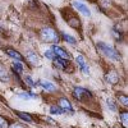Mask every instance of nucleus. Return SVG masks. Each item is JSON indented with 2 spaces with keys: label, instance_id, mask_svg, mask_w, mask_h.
<instances>
[{
  "label": "nucleus",
  "instance_id": "14",
  "mask_svg": "<svg viewBox=\"0 0 128 128\" xmlns=\"http://www.w3.org/2000/svg\"><path fill=\"white\" fill-rule=\"evenodd\" d=\"M18 98L23 99V100H35V99H37V96L32 92H19Z\"/></svg>",
  "mask_w": 128,
  "mask_h": 128
},
{
  "label": "nucleus",
  "instance_id": "12",
  "mask_svg": "<svg viewBox=\"0 0 128 128\" xmlns=\"http://www.w3.org/2000/svg\"><path fill=\"white\" fill-rule=\"evenodd\" d=\"M6 54L10 56V58H13L14 60H18V62H20V63H22L24 59H23V56L22 55H20L19 54V52L18 51H16V50H12V49H8L6 50Z\"/></svg>",
  "mask_w": 128,
  "mask_h": 128
},
{
  "label": "nucleus",
  "instance_id": "8",
  "mask_svg": "<svg viewBox=\"0 0 128 128\" xmlns=\"http://www.w3.org/2000/svg\"><path fill=\"white\" fill-rule=\"evenodd\" d=\"M66 19H67V22H68V24H69L70 27L76 28V30L80 28V26H81V20H80V18L76 17V16H73V14H70V12H69V18H66Z\"/></svg>",
  "mask_w": 128,
  "mask_h": 128
},
{
  "label": "nucleus",
  "instance_id": "11",
  "mask_svg": "<svg viewBox=\"0 0 128 128\" xmlns=\"http://www.w3.org/2000/svg\"><path fill=\"white\" fill-rule=\"evenodd\" d=\"M106 80H108V82H109L110 84H116V83L119 82V76H118V73H116V72L112 70V72H109Z\"/></svg>",
  "mask_w": 128,
  "mask_h": 128
},
{
  "label": "nucleus",
  "instance_id": "3",
  "mask_svg": "<svg viewBox=\"0 0 128 128\" xmlns=\"http://www.w3.org/2000/svg\"><path fill=\"white\" fill-rule=\"evenodd\" d=\"M73 96H74V98H76L77 100L83 101L84 99L91 98L92 95H91L90 91L84 90V88H82V87H74V90H73Z\"/></svg>",
  "mask_w": 128,
  "mask_h": 128
},
{
  "label": "nucleus",
  "instance_id": "4",
  "mask_svg": "<svg viewBox=\"0 0 128 128\" xmlns=\"http://www.w3.org/2000/svg\"><path fill=\"white\" fill-rule=\"evenodd\" d=\"M51 51L55 54V56H58V58H62V59H64V60H69L70 59V55L68 54V52L64 50L63 48H60V46H58V45H54L51 48Z\"/></svg>",
  "mask_w": 128,
  "mask_h": 128
},
{
  "label": "nucleus",
  "instance_id": "13",
  "mask_svg": "<svg viewBox=\"0 0 128 128\" xmlns=\"http://www.w3.org/2000/svg\"><path fill=\"white\" fill-rule=\"evenodd\" d=\"M27 59L31 64H34V66H38L40 64V59L38 56L35 54V52H32V51H28V54H27Z\"/></svg>",
  "mask_w": 128,
  "mask_h": 128
},
{
  "label": "nucleus",
  "instance_id": "15",
  "mask_svg": "<svg viewBox=\"0 0 128 128\" xmlns=\"http://www.w3.org/2000/svg\"><path fill=\"white\" fill-rule=\"evenodd\" d=\"M16 114L19 116L20 119H23L24 122H32V116L27 113H23V112H16Z\"/></svg>",
  "mask_w": 128,
  "mask_h": 128
},
{
  "label": "nucleus",
  "instance_id": "7",
  "mask_svg": "<svg viewBox=\"0 0 128 128\" xmlns=\"http://www.w3.org/2000/svg\"><path fill=\"white\" fill-rule=\"evenodd\" d=\"M59 108H62L66 113H72L73 114V108H72V104L67 100V99H59Z\"/></svg>",
  "mask_w": 128,
  "mask_h": 128
},
{
  "label": "nucleus",
  "instance_id": "22",
  "mask_svg": "<svg viewBox=\"0 0 128 128\" xmlns=\"http://www.w3.org/2000/svg\"><path fill=\"white\" fill-rule=\"evenodd\" d=\"M9 127V123L5 118H3V116H0V128H8Z\"/></svg>",
  "mask_w": 128,
  "mask_h": 128
},
{
  "label": "nucleus",
  "instance_id": "1",
  "mask_svg": "<svg viewBox=\"0 0 128 128\" xmlns=\"http://www.w3.org/2000/svg\"><path fill=\"white\" fill-rule=\"evenodd\" d=\"M98 48H99V50L102 52V54H105L112 60H115V62H120L122 60V55L119 54V51L115 50L112 46H109V45H106L105 42H98Z\"/></svg>",
  "mask_w": 128,
  "mask_h": 128
},
{
  "label": "nucleus",
  "instance_id": "24",
  "mask_svg": "<svg viewBox=\"0 0 128 128\" xmlns=\"http://www.w3.org/2000/svg\"><path fill=\"white\" fill-rule=\"evenodd\" d=\"M45 56H46L48 59H50V60H52V59H54V58H55V54H54V52H52L51 50H48V51H45Z\"/></svg>",
  "mask_w": 128,
  "mask_h": 128
},
{
  "label": "nucleus",
  "instance_id": "17",
  "mask_svg": "<svg viewBox=\"0 0 128 128\" xmlns=\"http://www.w3.org/2000/svg\"><path fill=\"white\" fill-rule=\"evenodd\" d=\"M12 66H13V69H14L16 72H18V73H22V72H23V66L20 64V62L14 60V62L12 63Z\"/></svg>",
  "mask_w": 128,
  "mask_h": 128
},
{
  "label": "nucleus",
  "instance_id": "21",
  "mask_svg": "<svg viewBox=\"0 0 128 128\" xmlns=\"http://www.w3.org/2000/svg\"><path fill=\"white\" fill-rule=\"evenodd\" d=\"M120 119H122V122H123V126L124 127H127V124H128V113L127 112H123L122 114H120Z\"/></svg>",
  "mask_w": 128,
  "mask_h": 128
},
{
  "label": "nucleus",
  "instance_id": "16",
  "mask_svg": "<svg viewBox=\"0 0 128 128\" xmlns=\"http://www.w3.org/2000/svg\"><path fill=\"white\" fill-rule=\"evenodd\" d=\"M62 36H63V38L66 40L67 42H69L70 45H76V44H77V40L74 38L73 36H69L68 34H64V32H63V34H62Z\"/></svg>",
  "mask_w": 128,
  "mask_h": 128
},
{
  "label": "nucleus",
  "instance_id": "18",
  "mask_svg": "<svg viewBox=\"0 0 128 128\" xmlns=\"http://www.w3.org/2000/svg\"><path fill=\"white\" fill-rule=\"evenodd\" d=\"M0 81H3V82H8L9 81V77H8V72L0 67Z\"/></svg>",
  "mask_w": 128,
  "mask_h": 128
},
{
  "label": "nucleus",
  "instance_id": "10",
  "mask_svg": "<svg viewBox=\"0 0 128 128\" xmlns=\"http://www.w3.org/2000/svg\"><path fill=\"white\" fill-rule=\"evenodd\" d=\"M52 62H54L55 67H56V68H59L60 70H64V69L67 68V66H68L67 60H64V59H62V58H58V56H55L54 59H52Z\"/></svg>",
  "mask_w": 128,
  "mask_h": 128
},
{
  "label": "nucleus",
  "instance_id": "6",
  "mask_svg": "<svg viewBox=\"0 0 128 128\" xmlns=\"http://www.w3.org/2000/svg\"><path fill=\"white\" fill-rule=\"evenodd\" d=\"M37 84H38V86H41L44 90L50 91V92H54V91L56 90L55 84L52 83V82H50V81H46V80H40V81L37 82Z\"/></svg>",
  "mask_w": 128,
  "mask_h": 128
},
{
  "label": "nucleus",
  "instance_id": "19",
  "mask_svg": "<svg viewBox=\"0 0 128 128\" xmlns=\"http://www.w3.org/2000/svg\"><path fill=\"white\" fill-rule=\"evenodd\" d=\"M50 113L51 114H64L66 112H64L62 108H59V106H51V108H50Z\"/></svg>",
  "mask_w": 128,
  "mask_h": 128
},
{
  "label": "nucleus",
  "instance_id": "23",
  "mask_svg": "<svg viewBox=\"0 0 128 128\" xmlns=\"http://www.w3.org/2000/svg\"><path fill=\"white\" fill-rule=\"evenodd\" d=\"M106 104H108V106H109V109L110 110H113V112H116V106H115V104H114V101L113 100H108L106 101Z\"/></svg>",
  "mask_w": 128,
  "mask_h": 128
},
{
  "label": "nucleus",
  "instance_id": "26",
  "mask_svg": "<svg viewBox=\"0 0 128 128\" xmlns=\"http://www.w3.org/2000/svg\"><path fill=\"white\" fill-rule=\"evenodd\" d=\"M10 128H22V127H20V126H18V124H14V126H12Z\"/></svg>",
  "mask_w": 128,
  "mask_h": 128
},
{
  "label": "nucleus",
  "instance_id": "27",
  "mask_svg": "<svg viewBox=\"0 0 128 128\" xmlns=\"http://www.w3.org/2000/svg\"><path fill=\"white\" fill-rule=\"evenodd\" d=\"M123 128H127V127H123Z\"/></svg>",
  "mask_w": 128,
  "mask_h": 128
},
{
  "label": "nucleus",
  "instance_id": "2",
  "mask_svg": "<svg viewBox=\"0 0 128 128\" xmlns=\"http://www.w3.org/2000/svg\"><path fill=\"white\" fill-rule=\"evenodd\" d=\"M41 38L46 41V42H58L59 41V36L58 34L54 31V30H51L49 27H45V28H42L41 30Z\"/></svg>",
  "mask_w": 128,
  "mask_h": 128
},
{
  "label": "nucleus",
  "instance_id": "5",
  "mask_svg": "<svg viewBox=\"0 0 128 128\" xmlns=\"http://www.w3.org/2000/svg\"><path fill=\"white\" fill-rule=\"evenodd\" d=\"M72 5L76 8L80 13H82L83 16H86V17H90L91 16V10H90V8L87 6V5H84L83 3H80V2H73L72 3Z\"/></svg>",
  "mask_w": 128,
  "mask_h": 128
},
{
  "label": "nucleus",
  "instance_id": "20",
  "mask_svg": "<svg viewBox=\"0 0 128 128\" xmlns=\"http://www.w3.org/2000/svg\"><path fill=\"white\" fill-rule=\"evenodd\" d=\"M118 100L122 102L123 106H127V105H128V99H127L126 95H118Z\"/></svg>",
  "mask_w": 128,
  "mask_h": 128
},
{
  "label": "nucleus",
  "instance_id": "9",
  "mask_svg": "<svg viewBox=\"0 0 128 128\" xmlns=\"http://www.w3.org/2000/svg\"><path fill=\"white\" fill-rule=\"evenodd\" d=\"M76 60H77V64H78V66H80L81 70H82V72H83L84 74H90V69H88V67H87V64H86V62H84L83 56H82V55H77Z\"/></svg>",
  "mask_w": 128,
  "mask_h": 128
},
{
  "label": "nucleus",
  "instance_id": "25",
  "mask_svg": "<svg viewBox=\"0 0 128 128\" xmlns=\"http://www.w3.org/2000/svg\"><path fill=\"white\" fill-rule=\"evenodd\" d=\"M26 82H27V83L30 84L31 87H35V86H36V83L34 82V80H32L31 77H27V78H26Z\"/></svg>",
  "mask_w": 128,
  "mask_h": 128
}]
</instances>
